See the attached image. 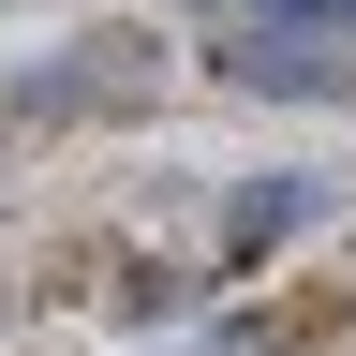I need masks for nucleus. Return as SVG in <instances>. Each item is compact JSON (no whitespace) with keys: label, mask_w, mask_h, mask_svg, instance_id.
Masks as SVG:
<instances>
[{"label":"nucleus","mask_w":356,"mask_h":356,"mask_svg":"<svg viewBox=\"0 0 356 356\" xmlns=\"http://www.w3.org/2000/svg\"><path fill=\"white\" fill-rule=\"evenodd\" d=\"M267 15H341V0H267Z\"/></svg>","instance_id":"obj_2"},{"label":"nucleus","mask_w":356,"mask_h":356,"mask_svg":"<svg viewBox=\"0 0 356 356\" xmlns=\"http://www.w3.org/2000/svg\"><path fill=\"white\" fill-rule=\"evenodd\" d=\"M341 15H356V0H341Z\"/></svg>","instance_id":"obj_3"},{"label":"nucleus","mask_w":356,"mask_h":356,"mask_svg":"<svg viewBox=\"0 0 356 356\" xmlns=\"http://www.w3.org/2000/svg\"><path fill=\"white\" fill-rule=\"evenodd\" d=\"M297 222H312V178H252V193L222 208V238H238V252H267V238H297Z\"/></svg>","instance_id":"obj_1"}]
</instances>
